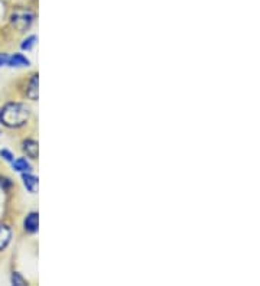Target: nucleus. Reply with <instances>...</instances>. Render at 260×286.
I'll use <instances>...</instances> for the list:
<instances>
[{"mask_svg":"<svg viewBox=\"0 0 260 286\" xmlns=\"http://www.w3.org/2000/svg\"><path fill=\"white\" fill-rule=\"evenodd\" d=\"M38 224H39V217H38V213H31L27 215L26 220H25V230L27 233H36L38 232Z\"/></svg>","mask_w":260,"mask_h":286,"instance_id":"nucleus-3","label":"nucleus"},{"mask_svg":"<svg viewBox=\"0 0 260 286\" xmlns=\"http://www.w3.org/2000/svg\"><path fill=\"white\" fill-rule=\"evenodd\" d=\"M8 65H10V67H27L29 65V60L22 54H15L9 56Z\"/></svg>","mask_w":260,"mask_h":286,"instance_id":"nucleus-5","label":"nucleus"},{"mask_svg":"<svg viewBox=\"0 0 260 286\" xmlns=\"http://www.w3.org/2000/svg\"><path fill=\"white\" fill-rule=\"evenodd\" d=\"M12 282H13L15 285H25V280L20 277L19 273H13V275H12Z\"/></svg>","mask_w":260,"mask_h":286,"instance_id":"nucleus-11","label":"nucleus"},{"mask_svg":"<svg viewBox=\"0 0 260 286\" xmlns=\"http://www.w3.org/2000/svg\"><path fill=\"white\" fill-rule=\"evenodd\" d=\"M26 96L31 100H38V75H34L29 82V87L26 90Z\"/></svg>","mask_w":260,"mask_h":286,"instance_id":"nucleus-8","label":"nucleus"},{"mask_svg":"<svg viewBox=\"0 0 260 286\" xmlns=\"http://www.w3.org/2000/svg\"><path fill=\"white\" fill-rule=\"evenodd\" d=\"M10 239H12V232L9 227L0 224V250H3L9 244Z\"/></svg>","mask_w":260,"mask_h":286,"instance_id":"nucleus-4","label":"nucleus"},{"mask_svg":"<svg viewBox=\"0 0 260 286\" xmlns=\"http://www.w3.org/2000/svg\"><path fill=\"white\" fill-rule=\"evenodd\" d=\"M23 184H25V187L31 191V192H35L36 191V187H38V178L34 177V175H31L29 172H23Z\"/></svg>","mask_w":260,"mask_h":286,"instance_id":"nucleus-7","label":"nucleus"},{"mask_svg":"<svg viewBox=\"0 0 260 286\" xmlns=\"http://www.w3.org/2000/svg\"><path fill=\"white\" fill-rule=\"evenodd\" d=\"M8 61H9V56H8V54H0V67L8 65Z\"/></svg>","mask_w":260,"mask_h":286,"instance_id":"nucleus-13","label":"nucleus"},{"mask_svg":"<svg viewBox=\"0 0 260 286\" xmlns=\"http://www.w3.org/2000/svg\"><path fill=\"white\" fill-rule=\"evenodd\" d=\"M0 155L6 159V161L12 162L13 161V155L9 152V151H6V149H3V151H0Z\"/></svg>","mask_w":260,"mask_h":286,"instance_id":"nucleus-12","label":"nucleus"},{"mask_svg":"<svg viewBox=\"0 0 260 286\" xmlns=\"http://www.w3.org/2000/svg\"><path fill=\"white\" fill-rule=\"evenodd\" d=\"M23 152H26V155L32 159L38 158V143L35 140H25L23 142Z\"/></svg>","mask_w":260,"mask_h":286,"instance_id":"nucleus-6","label":"nucleus"},{"mask_svg":"<svg viewBox=\"0 0 260 286\" xmlns=\"http://www.w3.org/2000/svg\"><path fill=\"white\" fill-rule=\"evenodd\" d=\"M29 108L20 103H9L0 108V122L6 127L15 129L20 127L27 122L29 119Z\"/></svg>","mask_w":260,"mask_h":286,"instance_id":"nucleus-1","label":"nucleus"},{"mask_svg":"<svg viewBox=\"0 0 260 286\" xmlns=\"http://www.w3.org/2000/svg\"><path fill=\"white\" fill-rule=\"evenodd\" d=\"M34 22V13L26 9H16L10 16V23L19 32H25Z\"/></svg>","mask_w":260,"mask_h":286,"instance_id":"nucleus-2","label":"nucleus"},{"mask_svg":"<svg viewBox=\"0 0 260 286\" xmlns=\"http://www.w3.org/2000/svg\"><path fill=\"white\" fill-rule=\"evenodd\" d=\"M13 168L18 172H31V163L25 158H19L13 162Z\"/></svg>","mask_w":260,"mask_h":286,"instance_id":"nucleus-9","label":"nucleus"},{"mask_svg":"<svg viewBox=\"0 0 260 286\" xmlns=\"http://www.w3.org/2000/svg\"><path fill=\"white\" fill-rule=\"evenodd\" d=\"M35 42H36V36L35 35L29 36L27 39L23 41V44H22V49H26V51H29V49H31V48L35 45Z\"/></svg>","mask_w":260,"mask_h":286,"instance_id":"nucleus-10","label":"nucleus"}]
</instances>
